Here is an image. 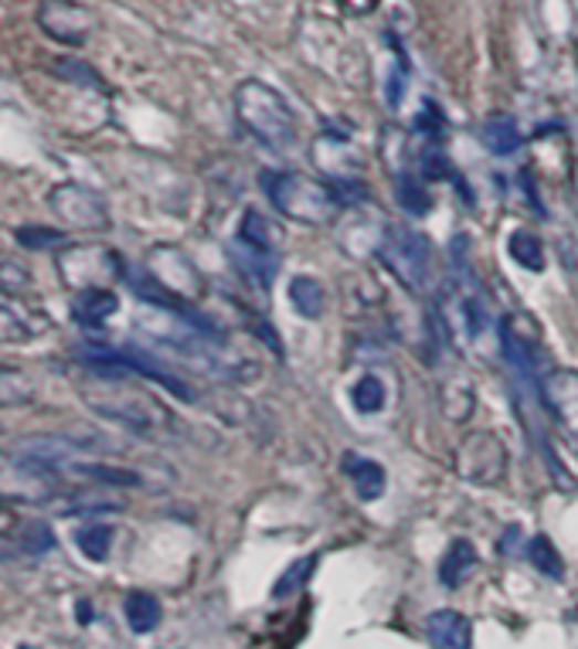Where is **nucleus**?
<instances>
[{
	"mask_svg": "<svg viewBox=\"0 0 578 649\" xmlns=\"http://www.w3.org/2000/svg\"><path fill=\"white\" fill-rule=\"evenodd\" d=\"M314 160L320 170H327L330 184H344V180H358V167L361 157L350 150L347 133H320L314 144Z\"/></svg>",
	"mask_w": 578,
	"mask_h": 649,
	"instance_id": "obj_9",
	"label": "nucleus"
},
{
	"mask_svg": "<svg viewBox=\"0 0 578 649\" xmlns=\"http://www.w3.org/2000/svg\"><path fill=\"white\" fill-rule=\"evenodd\" d=\"M378 4H381V0H340V8L350 11V14H371Z\"/></svg>",
	"mask_w": 578,
	"mask_h": 649,
	"instance_id": "obj_30",
	"label": "nucleus"
},
{
	"mask_svg": "<svg viewBox=\"0 0 578 649\" xmlns=\"http://www.w3.org/2000/svg\"><path fill=\"white\" fill-rule=\"evenodd\" d=\"M18 239H21V242L34 239V242H31V249H44V245L52 249V245H59V242H62V235H59V231H31V228H24Z\"/></svg>",
	"mask_w": 578,
	"mask_h": 649,
	"instance_id": "obj_29",
	"label": "nucleus"
},
{
	"mask_svg": "<svg viewBox=\"0 0 578 649\" xmlns=\"http://www.w3.org/2000/svg\"><path fill=\"white\" fill-rule=\"evenodd\" d=\"M542 405L565 432V439L578 449V370L555 367L542 378Z\"/></svg>",
	"mask_w": 578,
	"mask_h": 649,
	"instance_id": "obj_6",
	"label": "nucleus"
},
{
	"mask_svg": "<svg viewBox=\"0 0 578 649\" xmlns=\"http://www.w3.org/2000/svg\"><path fill=\"white\" fill-rule=\"evenodd\" d=\"M507 467H511V456H507V446L501 436L480 429L460 442L456 470L466 483H473L480 490H494L507 480Z\"/></svg>",
	"mask_w": 578,
	"mask_h": 649,
	"instance_id": "obj_4",
	"label": "nucleus"
},
{
	"mask_svg": "<svg viewBox=\"0 0 578 649\" xmlns=\"http://www.w3.org/2000/svg\"><path fill=\"white\" fill-rule=\"evenodd\" d=\"M425 639L435 649H470L473 646V626L456 609H435L425 616Z\"/></svg>",
	"mask_w": 578,
	"mask_h": 649,
	"instance_id": "obj_10",
	"label": "nucleus"
},
{
	"mask_svg": "<svg viewBox=\"0 0 578 649\" xmlns=\"http://www.w3.org/2000/svg\"><path fill=\"white\" fill-rule=\"evenodd\" d=\"M4 541H11L18 551H24L28 547V524H21L14 510H8L4 503H0V544Z\"/></svg>",
	"mask_w": 578,
	"mask_h": 649,
	"instance_id": "obj_27",
	"label": "nucleus"
},
{
	"mask_svg": "<svg viewBox=\"0 0 578 649\" xmlns=\"http://www.w3.org/2000/svg\"><path fill=\"white\" fill-rule=\"evenodd\" d=\"M78 551L85 554L88 562H106L109 551H113V527L109 524H85L75 537Z\"/></svg>",
	"mask_w": 578,
	"mask_h": 649,
	"instance_id": "obj_24",
	"label": "nucleus"
},
{
	"mask_svg": "<svg viewBox=\"0 0 578 649\" xmlns=\"http://www.w3.org/2000/svg\"><path fill=\"white\" fill-rule=\"evenodd\" d=\"M340 470L350 477L358 500L371 503V500H381V496H385L388 477H385V470H381V462H375V459H368V456H358V452H344Z\"/></svg>",
	"mask_w": 578,
	"mask_h": 649,
	"instance_id": "obj_12",
	"label": "nucleus"
},
{
	"mask_svg": "<svg viewBox=\"0 0 578 649\" xmlns=\"http://www.w3.org/2000/svg\"><path fill=\"white\" fill-rule=\"evenodd\" d=\"M385 398H388V391H385L381 378H375V375L358 378V381H354V388H350V405L358 408L361 415L381 411L385 408Z\"/></svg>",
	"mask_w": 578,
	"mask_h": 649,
	"instance_id": "obj_25",
	"label": "nucleus"
},
{
	"mask_svg": "<svg viewBox=\"0 0 578 649\" xmlns=\"http://www.w3.org/2000/svg\"><path fill=\"white\" fill-rule=\"evenodd\" d=\"M527 562L535 565L545 578H565V562H561V554H558V547L545 537V534H538V537H530L527 541Z\"/></svg>",
	"mask_w": 578,
	"mask_h": 649,
	"instance_id": "obj_23",
	"label": "nucleus"
},
{
	"mask_svg": "<svg viewBox=\"0 0 578 649\" xmlns=\"http://www.w3.org/2000/svg\"><path fill=\"white\" fill-rule=\"evenodd\" d=\"M290 303L299 316L317 320L327 310V290L320 286V280H314V275H293L290 280Z\"/></svg>",
	"mask_w": 578,
	"mask_h": 649,
	"instance_id": "obj_17",
	"label": "nucleus"
},
{
	"mask_svg": "<svg viewBox=\"0 0 578 649\" xmlns=\"http://www.w3.org/2000/svg\"><path fill=\"white\" fill-rule=\"evenodd\" d=\"M242 245H249V249H255V252H265V255H276V239H273V224L265 221V214L262 211H255V208H249L245 214H242V221H239V235H235Z\"/></svg>",
	"mask_w": 578,
	"mask_h": 649,
	"instance_id": "obj_19",
	"label": "nucleus"
},
{
	"mask_svg": "<svg viewBox=\"0 0 578 649\" xmlns=\"http://www.w3.org/2000/svg\"><path fill=\"white\" fill-rule=\"evenodd\" d=\"M52 211L78 231H106L109 228L106 201L93 188H82V184H65V188H55L52 191Z\"/></svg>",
	"mask_w": 578,
	"mask_h": 649,
	"instance_id": "obj_7",
	"label": "nucleus"
},
{
	"mask_svg": "<svg viewBox=\"0 0 578 649\" xmlns=\"http://www.w3.org/2000/svg\"><path fill=\"white\" fill-rule=\"evenodd\" d=\"M395 195H398V201H402V208H406L409 214H425V211L432 208L429 188H425V184H422L419 177H412V174H402V177H398Z\"/></svg>",
	"mask_w": 578,
	"mask_h": 649,
	"instance_id": "obj_26",
	"label": "nucleus"
},
{
	"mask_svg": "<svg viewBox=\"0 0 578 649\" xmlns=\"http://www.w3.org/2000/svg\"><path fill=\"white\" fill-rule=\"evenodd\" d=\"M133 370L106 364V360H85V378H78V395L93 408L99 419L137 432V436H160L174 426L170 408L133 385Z\"/></svg>",
	"mask_w": 578,
	"mask_h": 649,
	"instance_id": "obj_1",
	"label": "nucleus"
},
{
	"mask_svg": "<svg viewBox=\"0 0 578 649\" xmlns=\"http://www.w3.org/2000/svg\"><path fill=\"white\" fill-rule=\"evenodd\" d=\"M507 249H511V259L521 269H527V272H542L545 269V242L538 235H530V231L517 228L511 235V242H507Z\"/></svg>",
	"mask_w": 578,
	"mask_h": 649,
	"instance_id": "obj_22",
	"label": "nucleus"
},
{
	"mask_svg": "<svg viewBox=\"0 0 578 649\" xmlns=\"http://www.w3.org/2000/svg\"><path fill=\"white\" fill-rule=\"evenodd\" d=\"M229 255H232V262L242 269L245 280H252L259 290H270V286H273V280H276V265H280V259H276V255L255 252V249L242 245L239 239L229 245Z\"/></svg>",
	"mask_w": 578,
	"mask_h": 649,
	"instance_id": "obj_15",
	"label": "nucleus"
},
{
	"mask_svg": "<svg viewBox=\"0 0 578 649\" xmlns=\"http://www.w3.org/2000/svg\"><path fill=\"white\" fill-rule=\"evenodd\" d=\"M317 562H320V554H306V558H296L290 568H283V575L273 585V598H293V595H299L306 588V582L314 578Z\"/></svg>",
	"mask_w": 578,
	"mask_h": 649,
	"instance_id": "obj_21",
	"label": "nucleus"
},
{
	"mask_svg": "<svg viewBox=\"0 0 578 649\" xmlns=\"http://www.w3.org/2000/svg\"><path fill=\"white\" fill-rule=\"evenodd\" d=\"M381 262L402 280L406 286L419 290L422 280H425V272H429V239L419 235V231L406 228V224H395L385 231V245L378 249Z\"/></svg>",
	"mask_w": 578,
	"mask_h": 649,
	"instance_id": "obj_5",
	"label": "nucleus"
},
{
	"mask_svg": "<svg viewBox=\"0 0 578 649\" xmlns=\"http://www.w3.org/2000/svg\"><path fill=\"white\" fill-rule=\"evenodd\" d=\"M18 649H34V646H18Z\"/></svg>",
	"mask_w": 578,
	"mask_h": 649,
	"instance_id": "obj_31",
	"label": "nucleus"
},
{
	"mask_svg": "<svg viewBox=\"0 0 578 649\" xmlns=\"http://www.w3.org/2000/svg\"><path fill=\"white\" fill-rule=\"evenodd\" d=\"M235 116L242 129L265 150H286L296 144V113L283 92L259 78H245L235 88Z\"/></svg>",
	"mask_w": 578,
	"mask_h": 649,
	"instance_id": "obj_2",
	"label": "nucleus"
},
{
	"mask_svg": "<svg viewBox=\"0 0 578 649\" xmlns=\"http://www.w3.org/2000/svg\"><path fill=\"white\" fill-rule=\"evenodd\" d=\"M34 395H38V385H34V378L28 375V370L18 367V364L0 360V408L31 405Z\"/></svg>",
	"mask_w": 578,
	"mask_h": 649,
	"instance_id": "obj_16",
	"label": "nucleus"
},
{
	"mask_svg": "<svg viewBox=\"0 0 578 649\" xmlns=\"http://www.w3.org/2000/svg\"><path fill=\"white\" fill-rule=\"evenodd\" d=\"M259 180H262L265 198L273 201V208L293 221L330 224L344 211L334 184H320V180H309V177H299L290 170H265Z\"/></svg>",
	"mask_w": 578,
	"mask_h": 649,
	"instance_id": "obj_3",
	"label": "nucleus"
},
{
	"mask_svg": "<svg viewBox=\"0 0 578 649\" xmlns=\"http://www.w3.org/2000/svg\"><path fill=\"white\" fill-rule=\"evenodd\" d=\"M123 613H126V622H129L133 632H154L160 626V616H164L157 595H150V592H133V595H126Z\"/></svg>",
	"mask_w": 578,
	"mask_h": 649,
	"instance_id": "obj_18",
	"label": "nucleus"
},
{
	"mask_svg": "<svg viewBox=\"0 0 578 649\" xmlns=\"http://www.w3.org/2000/svg\"><path fill=\"white\" fill-rule=\"evenodd\" d=\"M41 28L65 44H82L88 34V14L69 4V0H52V4L41 8Z\"/></svg>",
	"mask_w": 578,
	"mask_h": 649,
	"instance_id": "obj_11",
	"label": "nucleus"
},
{
	"mask_svg": "<svg viewBox=\"0 0 578 649\" xmlns=\"http://www.w3.org/2000/svg\"><path fill=\"white\" fill-rule=\"evenodd\" d=\"M476 562H480V554H476L473 541L456 537V541H450L446 551H442L435 575H439V582L446 585V588H460V585L466 582V575L476 568Z\"/></svg>",
	"mask_w": 578,
	"mask_h": 649,
	"instance_id": "obj_13",
	"label": "nucleus"
},
{
	"mask_svg": "<svg viewBox=\"0 0 578 649\" xmlns=\"http://www.w3.org/2000/svg\"><path fill=\"white\" fill-rule=\"evenodd\" d=\"M49 331V316L38 313L28 300L0 290V344H24Z\"/></svg>",
	"mask_w": 578,
	"mask_h": 649,
	"instance_id": "obj_8",
	"label": "nucleus"
},
{
	"mask_svg": "<svg viewBox=\"0 0 578 649\" xmlns=\"http://www.w3.org/2000/svg\"><path fill=\"white\" fill-rule=\"evenodd\" d=\"M422 177H425V180H442V177H453V167H450L446 154L429 150V154L422 157Z\"/></svg>",
	"mask_w": 578,
	"mask_h": 649,
	"instance_id": "obj_28",
	"label": "nucleus"
},
{
	"mask_svg": "<svg viewBox=\"0 0 578 649\" xmlns=\"http://www.w3.org/2000/svg\"><path fill=\"white\" fill-rule=\"evenodd\" d=\"M483 144L497 157H511L521 147V129L511 116H494L483 123Z\"/></svg>",
	"mask_w": 578,
	"mask_h": 649,
	"instance_id": "obj_20",
	"label": "nucleus"
},
{
	"mask_svg": "<svg viewBox=\"0 0 578 649\" xmlns=\"http://www.w3.org/2000/svg\"><path fill=\"white\" fill-rule=\"evenodd\" d=\"M116 310H119V296L103 286H88L72 300V316L82 327H103Z\"/></svg>",
	"mask_w": 578,
	"mask_h": 649,
	"instance_id": "obj_14",
	"label": "nucleus"
}]
</instances>
